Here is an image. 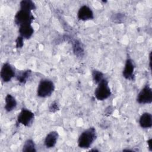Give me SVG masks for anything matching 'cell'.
Segmentation results:
<instances>
[{"label": "cell", "instance_id": "12", "mask_svg": "<svg viewBox=\"0 0 152 152\" xmlns=\"http://www.w3.org/2000/svg\"><path fill=\"white\" fill-rule=\"evenodd\" d=\"M139 124L142 128H150L152 126V116L150 113H143L139 119Z\"/></svg>", "mask_w": 152, "mask_h": 152}, {"label": "cell", "instance_id": "1", "mask_svg": "<svg viewBox=\"0 0 152 152\" xmlns=\"http://www.w3.org/2000/svg\"><path fill=\"white\" fill-rule=\"evenodd\" d=\"M97 137L96 131L93 127L84 130L78 140V145L81 148H88L93 144Z\"/></svg>", "mask_w": 152, "mask_h": 152}, {"label": "cell", "instance_id": "19", "mask_svg": "<svg viewBox=\"0 0 152 152\" xmlns=\"http://www.w3.org/2000/svg\"><path fill=\"white\" fill-rule=\"evenodd\" d=\"M59 109V105L56 102H53V103H52V104L49 106V111L51 112H55L58 110Z\"/></svg>", "mask_w": 152, "mask_h": 152}, {"label": "cell", "instance_id": "9", "mask_svg": "<svg viewBox=\"0 0 152 152\" xmlns=\"http://www.w3.org/2000/svg\"><path fill=\"white\" fill-rule=\"evenodd\" d=\"M77 17L80 20L87 21L93 19L94 14L90 7L87 5H83L80 8L78 11Z\"/></svg>", "mask_w": 152, "mask_h": 152}, {"label": "cell", "instance_id": "4", "mask_svg": "<svg viewBox=\"0 0 152 152\" xmlns=\"http://www.w3.org/2000/svg\"><path fill=\"white\" fill-rule=\"evenodd\" d=\"M33 20L34 16L31 12L23 10H20L14 17L15 23L19 27L23 25L31 24Z\"/></svg>", "mask_w": 152, "mask_h": 152}, {"label": "cell", "instance_id": "7", "mask_svg": "<svg viewBox=\"0 0 152 152\" xmlns=\"http://www.w3.org/2000/svg\"><path fill=\"white\" fill-rule=\"evenodd\" d=\"M0 75L3 82H9L15 75V69L13 66L9 63H5L3 64L1 68Z\"/></svg>", "mask_w": 152, "mask_h": 152}, {"label": "cell", "instance_id": "17", "mask_svg": "<svg viewBox=\"0 0 152 152\" xmlns=\"http://www.w3.org/2000/svg\"><path fill=\"white\" fill-rule=\"evenodd\" d=\"M73 49L74 53L79 57H81L84 54V49L81 44V43L77 40H75V42L74 43L73 45Z\"/></svg>", "mask_w": 152, "mask_h": 152}, {"label": "cell", "instance_id": "16", "mask_svg": "<svg viewBox=\"0 0 152 152\" xmlns=\"http://www.w3.org/2000/svg\"><path fill=\"white\" fill-rule=\"evenodd\" d=\"M23 151L28 152V151H36L35 148V144L32 140H27L25 141L23 147Z\"/></svg>", "mask_w": 152, "mask_h": 152}, {"label": "cell", "instance_id": "8", "mask_svg": "<svg viewBox=\"0 0 152 152\" xmlns=\"http://www.w3.org/2000/svg\"><path fill=\"white\" fill-rule=\"evenodd\" d=\"M134 69L135 65L134 61L131 59H127L122 72L123 77L126 80H132L134 77Z\"/></svg>", "mask_w": 152, "mask_h": 152}, {"label": "cell", "instance_id": "15", "mask_svg": "<svg viewBox=\"0 0 152 152\" xmlns=\"http://www.w3.org/2000/svg\"><path fill=\"white\" fill-rule=\"evenodd\" d=\"M31 74V71L30 70H26L20 72L17 75V80L18 82L21 84H24L27 80H28L30 75Z\"/></svg>", "mask_w": 152, "mask_h": 152}, {"label": "cell", "instance_id": "14", "mask_svg": "<svg viewBox=\"0 0 152 152\" xmlns=\"http://www.w3.org/2000/svg\"><path fill=\"white\" fill-rule=\"evenodd\" d=\"M20 10H26L31 12V11L36 9V5L34 3L30 0H23L20 3Z\"/></svg>", "mask_w": 152, "mask_h": 152}, {"label": "cell", "instance_id": "3", "mask_svg": "<svg viewBox=\"0 0 152 152\" xmlns=\"http://www.w3.org/2000/svg\"><path fill=\"white\" fill-rule=\"evenodd\" d=\"M55 90V84L48 79L42 80L37 87V95L40 97H49Z\"/></svg>", "mask_w": 152, "mask_h": 152}, {"label": "cell", "instance_id": "2", "mask_svg": "<svg viewBox=\"0 0 152 152\" xmlns=\"http://www.w3.org/2000/svg\"><path fill=\"white\" fill-rule=\"evenodd\" d=\"M111 94L109 83L106 79L103 78L97 84V86L94 91V96L98 100L102 101L109 98Z\"/></svg>", "mask_w": 152, "mask_h": 152}, {"label": "cell", "instance_id": "11", "mask_svg": "<svg viewBox=\"0 0 152 152\" xmlns=\"http://www.w3.org/2000/svg\"><path fill=\"white\" fill-rule=\"evenodd\" d=\"M18 31L20 33V36L23 39H30L33 34L34 29L31 24H26L20 26Z\"/></svg>", "mask_w": 152, "mask_h": 152}, {"label": "cell", "instance_id": "21", "mask_svg": "<svg viewBox=\"0 0 152 152\" xmlns=\"http://www.w3.org/2000/svg\"><path fill=\"white\" fill-rule=\"evenodd\" d=\"M151 139H149L147 141V144H148V148L150 150H151Z\"/></svg>", "mask_w": 152, "mask_h": 152}, {"label": "cell", "instance_id": "20", "mask_svg": "<svg viewBox=\"0 0 152 152\" xmlns=\"http://www.w3.org/2000/svg\"><path fill=\"white\" fill-rule=\"evenodd\" d=\"M23 40L24 39L23 37H21V36H18L17 37V39H16V47L17 48H21L23 47Z\"/></svg>", "mask_w": 152, "mask_h": 152}, {"label": "cell", "instance_id": "6", "mask_svg": "<svg viewBox=\"0 0 152 152\" xmlns=\"http://www.w3.org/2000/svg\"><path fill=\"white\" fill-rule=\"evenodd\" d=\"M137 101L140 104H150L152 102V90L149 86H145L138 94Z\"/></svg>", "mask_w": 152, "mask_h": 152}, {"label": "cell", "instance_id": "13", "mask_svg": "<svg viewBox=\"0 0 152 152\" xmlns=\"http://www.w3.org/2000/svg\"><path fill=\"white\" fill-rule=\"evenodd\" d=\"M5 106L4 109L7 112H11L13 110L17 105V101L14 96H12L10 94H7L5 98Z\"/></svg>", "mask_w": 152, "mask_h": 152}, {"label": "cell", "instance_id": "10", "mask_svg": "<svg viewBox=\"0 0 152 152\" xmlns=\"http://www.w3.org/2000/svg\"><path fill=\"white\" fill-rule=\"evenodd\" d=\"M58 133L56 131L50 132L45 137V145L47 148H53L55 147L57 142L58 138Z\"/></svg>", "mask_w": 152, "mask_h": 152}, {"label": "cell", "instance_id": "18", "mask_svg": "<svg viewBox=\"0 0 152 152\" xmlns=\"http://www.w3.org/2000/svg\"><path fill=\"white\" fill-rule=\"evenodd\" d=\"M92 77L93 81L95 84H98L100 81H102L103 78V74L98 70H93L92 71Z\"/></svg>", "mask_w": 152, "mask_h": 152}, {"label": "cell", "instance_id": "5", "mask_svg": "<svg viewBox=\"0 0 152 152\" xmlns=\"http://www.w3.org/2000/svg\"><path fill=\"white\" fill-rule=\"evenodd\" d=\"M34 114L27 109H22L17 116V121L19 124L25 126H30L34 120Z\"/></svg>", "mask_w": 152, "mask_h": 152}]
</instances>
